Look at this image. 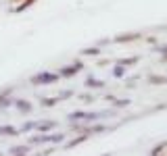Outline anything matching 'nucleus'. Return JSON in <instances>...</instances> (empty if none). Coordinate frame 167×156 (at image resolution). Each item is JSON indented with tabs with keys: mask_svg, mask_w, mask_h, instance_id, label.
<instances>
[{
	"mask_svg": "<svg viewBox=\"0 0 167 156\" xmlns=\"http://www.w3.org/2000/svg\"><path fill=\"white\" fill-rule=\"evenodd\" d=\"M59 77L54 75V73H40V75H36V77H32V83L34 85H44V83H54Z\"/></svg>",
	"mask_w": 167,
	"mask_h": 156,
	"instance_id": "f257e3e1",
	"label": "nucleus"
},
{
	"mask_svg": "<svg viewBox=\"0 0 167 156\" xmlns=\"http://www.w3.org/2000/svg\"><path fill=\"white\" fill-rule=\"evenodd\" d=\"M52 127H57L54 121H40V123H36V129H40V131H48Z\"/></svg>",
	"mask_w": 167,
	"mask_h": 156,
	"instance_id": "f03ea898",
	"label": "nucleus"
},
{
	"mask_svg": "<svg viewBox=\"0 0 167 156\" xmlns=\"http://www.w3.org/2000/svg\"><path fill=\"white\" fill-rule=\"evenodd\" d=\"M98 115H92V113H73V115H69L71 121H75V119H96Z\"/></svg>",
	"mask_w": 167,
	"mask_h": 156,
	"instance_id": "7ed1b4c3",
	"label": "nucleus"
},
{
	"mask_svg": "<svg viewBox=\"0 0 167 156\" xmlns=\"http://www.w3.org/2000/svg\"><path fill=\"white\" fill-rule=\"evenodd\" d=\"M15 106L21 110V113H29V110H32V104H29V102H25V100H17V102H15Z\"/></svg>",
	"mask_w": 167,
	"mask_h": 156,
	"instance_id": "20e7f679",
	"label": "nucleus"
},
{
	"mask_svg": "<svg viewBox=\"0 0 167 156\" xmlns=\"http://www.w3.org/2000/svg\"><path fill=\"white\" fill-rule=\"evenodd\" d=\"M80 69H82V65H75V67H71V69H63V71H61V75H65V77H69V75H75Z\"/></svg>",
	"mask_w": 167,
	"mask_h": 156,
	"instance_id": "39448f33",
	"label": "nucleus"
},
{
	"mask_svg": "<svg viewBox=\"0 0 167 156\" xmlns=\"http://www.w3.org/2000/svg\"><path fill=\"white\" fill-rule=\"evenodd\" d=\"M27 152H29L27 146H15V148H11V154H27Z\"/></svg>",
	"mask_w": 167,
	"mask_h": 156,
	"instance_id": "423d86ee",
	"label": "nucleus"
},
{
	"mask_svg": "<svg viewBox=\"0 0 167 156\" xmlns=\"http://www.w3.org/2000/svg\"><path fill=\"white\" fill-rule=\"evenodd\" d=\"M0 133H4V135H15L17 129H13V127H9V125H4V127H0Z\"/></svg>",
	"mask_w": 167,
	"mask_h": 156,
	"instance_id": "0eeeda50",
	"label": "nucleus"
},
{
	"mask_svg": "<svg viewBox=\"0 0 167 156\" xmlns=\"http://www.w3.org/2000/svg\"><path fill=\"white\" fill-rule=\"evenodd\" d=\"M136 38H138V33H128V35H119L117 42H130V40H136Z\"/></svg>",
	"mask_w": 167,
	"mask_h": 156,
	"instance_id": "6e6552de",
	"label": "nucleus"
},
{
	"mask_svg": "<svg viewBox=\"0 0 167 156\" xmlns=\"http://www.w3.org/2000/svg\"><path fill=\"white\" fill-rule=\"evenodd\" d=\"M113 73H115V77H121V75H123V67H121V65L115 67V71H113Z\"/></svg>",
	"mask_w": 167,
	"mask_h": 156,
	"instance_id": "1a4fd4ad",
	"label": "nucleus"
},
{
	"mask_svg": "<svg viewBox=\"0 0 167 156\" xmlns=\"http://www.w3.org/2000/svg\"><path fill=\"white\" fill-rule=\"evenodd\" d=\"M88 85H94V87H102V81H94V79H88Z\"/></svg>",
	"mask_w": 167,
	"mask_h": 156,
	"instance_id": "9d476101",
	"label": "nucleus"
},
{
	"mask_svg": "<svg viewBox=\"0 0 167 156\" xmlns=\"http://www.w3.org/2000/svg\"><path fill=\"white\" fill-rule=\"evenodd\" d=\"M167 79H163V77H151V83H165Z\"/></svg>",
	"mask_w": 167,
	"mask_h": 156,
	"instance_id": "9b49d317",
	"label": "nucleus"
},
{
	"mask_svg": "<svg viewBox=\"0 0 167 156\" xmlns=\"http://www.w3.org/2000/svg\"><path fill=\"white\" fill-rule=\"evenodd\" d=\"M54 102H57V100H50V98H46V100H42V104H44V106H52Z\"/></svg>",
	"mask_w": 167,
	"mask_h": 156,
	"instance_id": "f8f14e48",
	"label": "nucleus"
},
{
	"mask_svg": "<svg viewBox=\"0 0 167 156\" xmlns=\"http://www.w3.org/2000/svg\"><path fill=\"white\" fill-rule=\"evenodd\" d=\"M138 58H125V60H121V65H134Z\"/></svg>",
	"mask_w": 167,
	"mask_h": 156,
	"instance_id": "ddd939ff",
	"label": "nucleus"
},
{
	"mask_svg": "<svg viewBox=\"0 0 167 156\" xmlns=\"http://www.w3.org/2000/svg\"><path fill=\"white\" fill-rule=\"evenodd\" d=\"M165 146H167V144H159V146H157V148H153V154H157V152H161V150H163V148H165Z\"/></svg>",
	"mask_w": 167,
	"mask_h": 156,
	"instance_id": "4468645a",
	"label": "nucleus"
},
{
	"mask_svg": "<svg viewBox=\"0 0 167 156\" xmlns=\"http://www.w3.org/2000/svg\"><path fill=\"white\" fill-rule=\"evenodd\" d=\"M98 48H90V50H84V54H96Z\"/></svg>",
	"mask_w": 167,
	"mask_h": 156,
	"instance_id": "2eb2a0df",
	"label": "nucleus"
}]
</instances>
